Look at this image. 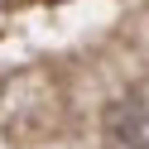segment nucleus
Here are the masks:
<instances>
[{
	"instance_id": "1",
	"label": "nucleus",
	"mask_w": 149,
	"mask_h": 149,
	"mask_svg": "<svg viewBox=\"0 0 149 149\" xmlns=\"http://www.w3.org/2000/svg\"><path fill=\"white\" fill-rule=\"evenodd\" d=\"M111 144L116 149H149V82L130 87L106 116Z\"/></svg>"
}]
</instances>
